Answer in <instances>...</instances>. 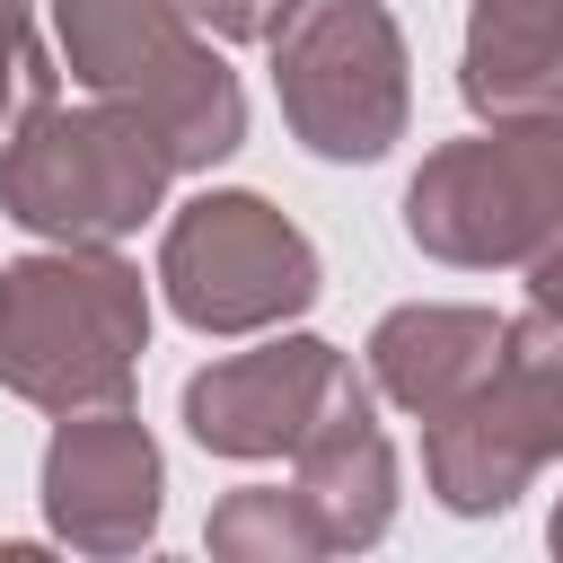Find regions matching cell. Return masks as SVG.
Returning <instances> with one entry per match:
<instances>
[{"label":"cell","mask_w":563,"mask_h":563,"mask_svg":"<svg viewBox=\"0 0 563 563\" xmlns=\"http://www.w3.org/2000/svg\"><path fill=\"white\" fill-rule=\"evenodd\" d=\"M53 26L70 79L132 106L176 167H220L246 141V88L176 0H53Z\"/></svg>","instance_id":"7a4b0ae2"},{"label":"cell","mask_w":563,"mask_h":563,"mask_svg":"<svg viewBox=\"0 0 563 563\" xmlns=\"http://www.w3.org/2000/svg\"><path fill=\"white\" fill-rule=\"evenodd\" d=\"M150 343L141 273L114 246H53L0 264V387L44 413L123 405Z\"/></svg>","instance_id":"6da1fadb"},{"label":"cell","mask_w":563,"mask_h":563,"mask_svg":"<svg viewBox=\"0 0 563 563\" xmlns=\"http://www.w3.org/2000/svg\"><path fill=\"white\" fill-rule=\"evenodd\" d=\"M167 176H176V150L114 97H88V106L35 97L0 141V211L53 246H114L158 211Z\"/></svg>","instance_id":"3957f363"},{"label":"cell","mask_w":563,"mask_h":563,"mask_svg":"<svg viewBox=\"0 0 563 563\" xmlns=\"http://www.w3.org/2000/svg\"><path fill=\"white\" fill-rule=\"evenodd\" d=\"M545 457H563V317L528 308L510 317L501 369L457 413L422 422V475L440 510L484 519V510H510Z\"/></svg>","instance_id":"5b68a950"},{"label":"cell","mask_w":563,"mask_h":563,"mask_svg":"<svg viewBox=\"0 0 563 563\" xmlns=\"http://www.w3.org/2000/svg\"><path fill=\"white\" fill-rule=\"evenodd\" d=\"M282 114L317 158H387L405 141V35L378 0H299L273 35Z\"/></svg>","instance_id":"8992f818"},{"label":"cell","mask_w":563,"mask_h":563,"mask_svg":"<svg viewBox=\"0 0 563 563\" xmlns=\"http://www.w3.org/2000/svg\"><path fill=\"white\" fill-rule=\"evenodd\" d=\"M528 299H537L545 317H563V238H554V246L528 264Z\"/></svg>","instance_id":"2e32d148"},{"label":"cell","mask_w":563,"mask_h":563,"mask_svg":"<svg viewBox=\"0 0 563 563\" xmlns=\"http://www.w3.org/2000/svg\"><path fill=\"white\" fill-rule=\"evenodd\" d=\"M290 493L308 501L325 554L387 537V519H396V449H387V431L369 422V396H361L352 413H334V422L290 457Z\"/></svg>","instance_id":"7c38bea8"},{"label":"cell","mask_w":563,"mask_h":563,"mask_svg":"<svg viewBox=\"0 0 563 563\" xmlns=\"http://www.w3.org/2000/svg\"><path fill=\"white\" fill-rule=\"evenodd\" d=\"M405 238L440 264H537L563 238V114L431 150L405 185Z\"/></svg>","instance_id":"277c9868"},{"label":"cell","mask_w":563,"mask_h":563,"mask_svg":"<svg viewBox=\"0 0 563 563\" xmlns=\"http://www.w3.org/2000/svg\"><path fill=\"white\" fill-rule=\"evenodd\" d=\"M369 387L361 369L317 334H273L255 352H229L185 378V431L211 457H299L334 413H352Z\"/></svg>","instance_id":"ba28073f"},{"label":"cell","mask_w":563,"mask_h":563,"mask_svg":"<svg viewBox=\"0 0 563 563\" xmlns=\"http://www.w3.org/2000/svg\"><path fill=\"white\" fill-rule=\"evenodd\" d=\"M167 308L202 334H264L317 299V246L264 194H202L167 220L158 246Z\"/></svg>","instance_id":"52a82bcc"},{"label":"cell","mask_w":563,"mask_h":563,"mask_svg":"<svg viewBox=\"0 0 563 563\" xmlns=\"http://www.w3.org/2000/svg\"><path fill=\"white\" fill-rule=\"evenodd\" d=\"M501 343H510V317L457 308V299H413V308H387L369 325V378L405 413L440 422L501 369Z\"/></svg>","instance_id":"30bf717a"},{"label":"cell","mask_w":563,"mask_h":563,"mask_svg":"<svg viewBox=\"0 0 563 563\" xmlns=\"http://www.w3.org/2000/svg\"><path fill=\"white\" fill-rule=\"evenodd\" d=\"M545 537H554V554H563V501H554V519H545Z\"/></svg>","instance_id":"e0dca14e"},{"label":"cell","mask_w":563,"mask_h":563,"mask_svg":"<svg viewBox=\"0 0 563 563\" xmlns=\"http://www.w3.org/2000/svg\"><path fill=\"white\" fill-rule=\"evenodd\" d=\"M53 62L35 44V0H0V114H26L35 97H53Z\"/></svg>","instance_id":"5bb4252c"},{"label":"cell","mask_w":563,"mask_h":563,"mask_svg":"<svg viewBox=\"0 0 563 563\" xmlns=\"http://www.w3.org/2000/svg\"><path fill=\"white\" fill-rule=\"evenodd\" d=\"M211 554H264L273 563V554H325V537L290 484H246L211 510Z\"/></svg>","instance_id":"4fadbf2b"},{"label":"cell","mask_w":563,"mask_h":563,"mask_svg":"<svg viewBox=\"0 0 563 563\" xmlns=\"http://www.w3.org/2000/svg\"><path fill=\"white\" fill-rule=\"evenodd\" d=\"M176 9H185L202 35H220V44H273L299 0H176Z\"/></svg>","instance_id":"9a60e30c"},{"label":"cell","mask_w":563,"mask_h":563,"mask_svg":"<svg viewBox=\"0 0 563 563\" xmlns=\"http://www.w3.org/2000/svg\"><path fill=\"white\" fill-rule=\"evenodd\" d=\"M44 519L79 554H132L158 528V449L123 405L62 413L44 449Z\"/></svg>","instance_id":"9c48e42d"},{"label":"cell","mask_w":563,"mask_h":563,"mask_svg":"<svg viewBox=\"0 0 563 563\" xmlns=\"http://www.w3.org/2000/svg\"><path fill=\"white\" fill-rule=\"evenodd\" d=\"M457 88L484 123L563 114V0H475Z\"/></svg>","instance_id":"8fae6325"}]
</instances>
